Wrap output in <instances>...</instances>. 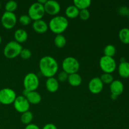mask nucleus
Instances as JSON below:
<instances>
[{"mask_svg":"<svg viewBox=\"0 0 129 129\" xmlns=\"http://www.w3.org/2000/svg\"><path fill=\"white\" fill-rule=\"evenodd\" d=\"M39 69L40 73L46 78L54 77L59 69V65L56 59L50 55L42 57L39 60Z\"/></svg>","mask_w":129,"mask_h":129,"instance_id":"f257e3e1","label":"nucleus"},{"mask_svg":"<svg viewBox=\"0 0 129 129\" xmlns=\"http://www.w3.org/2000/svg\"><path fill=\"white\" fill-rule=\"evenodd\" d=\"M48 26L52 32L59 35L66 30L69 26V21L65 16L57 15L49 21Z\"/></svg>","mask_w":129,"mask_h":129,"instance_id":"f03ea898","label":"nucleus"},{"mask_svg":"<svg viewBox=\"0 0 129 129\" xmlns=\"http://www.w3.org/2000/svg\"><path fill=\"white\" fill-rule=\"evenodd\" d=\"M23 49L21 44L16 41H10L6 44L3 49V54L5 57L12 59L20 55V52Z\"/></svg>","mask_w":129,"mask_h":129,"instance_id":"7ed1b4c3","label":"nucleus"},{"mask_svg":"<svg viewBox=\"0 0 129 129\" xmlns=\"http://www.w3.org/2000/svg\"><path fill=\"white\" fill-rule=\"evenodd\" d=\"M63 71L68 74L77 73L80 68V64L78 59L73 57H67L62 62Z\"/></svg>","mask_w":129,"mask_h":129,"instance_id":"20e7f679","label":"nucleus"},{"mask_svg":"<svg viewBox=\"0 0 129 129\" xmlns=\"http://www.w3.org/2000/svg\"><path fill=\"white\" fill-rule=\"evenodd\" d=\"M39 77L34 73H28L23 79L24 90L27 92L36 91L39 88Z\"/></svg>","mask_w":129,"mask_h":129,"instance_id":"39448f33","label":"nucleus"},{"mask_svg":"<svg viewBox=\"0 0 129 129\" xmlns=\"http://www.w3.org/2000/svg\"><path fill=\"white\" fill-rule=\"evenodd\" d=\"M45 14L44 5H41L37 1L31 4L28 10V15L30 16L31 20H34V21L42 20Z\"/></svg>","mask_w":129,"mask_h":129,"instance_id":"423d86ee","label":"nucleus"},{"mask_svg":"<svg viewBox=\"0 0 129 129\" xmlns=\"http://www.w3.org/2000/svg\"><path fill=\"white\" fill-rule=\"evenodd\" d=\"M99 64L103 73L112 74L117 69V62L113 57L103 55L100 59Z\"/></svg>","mask_w":129,"mask_h":129,"instance_id":"0eeeda50","label":"nucleus"},{"mask_svg":"<svg viewBox=\"0 0 129 129\" xmlns=\"http://www.w3.org/2000/svg\"><path fill=\"white\" fill-rule=\"evenodd\" d=\"M16 94L11 88H5L0 90V103L5 105H8L14 103L16 98Z\"/></svg>","mask_w":129,"mask_h":129,"instance_id":"6e6552de","label":"nucleus"},{"mask_svg":"<svg viewBox=\"0 0 129 129\" xmlns=\"http://www.w3.org/2000/svg\"><path fill=\"white\" fill-rule=\"evenodd\" d=\"M1 25L5 28L10 30L16 25L17 22V18L14 13L5 11L1 16Z\"/></svg>","mask_w":129,"mask_h":129,"instance_id":"1a4fd4ad","label":"nucleus"},{"mask_svg":"<svg viewBox=\"0 0 129 129\" xmlns=\"http://www.w3.org/2000/svg\"><path fill=\"white\" fill-rule=\"evenodd\" d=\"M13 106L16 112L23 113L24 112L29 111L30 104L28 102L25 96H24L23 95H21L16 96L13 103Z\"/></svg>","mask_w":129,"mask_h":129,"instance_id":"9d476101","label":"nucleus"},{"mask_svg":"<svg viewBox=\"0 0 129 129\" xmlns=\"http://www.w3.org/2000/svg\"><path fill=\"white\" fill-rule=\"evenodd\" d=\"M44 6L45 13L51 16H55L60 11V4L54 0H47Z\"/></svg>","mask_w":129,"mask_h":129,"instance_id":"9b49d317","label":"nucleus"},{"mask_svg":"<svg viewBox=\"0 0 129 129\" xmlns=\"http://www.w3.org/2000/svg\"><path fill=\"white\" fill-rule=\"evenodd\" d=\"M103 83L99 77L92 78L88 84V89L91 93L94 94H99L103 89Z\"/></svg>","mask_w":129,"mask_h":129,"instance_id":"f8f14e48","label":"nucleus"},{"mask_svg":"<svg viewBox=\"0 0 129 129\" xmlns=\"http://www.w3.org/2000/svg\"><path fill=\"white\" fill-rule=\"evenodd\" d=\"M23 96H25V98H26L30 104L37 105L41 102V95L39 92L36 91L27 92L25 90H23Z\"/></svg>","mask_w":129,"mask_h":129,"instance_id":"ddd939ff","label":"nucleus"},{"mask_svg":"<svg viewBox=\"0 0 129 129\" xmlns=\"http://www.w3.org/2000/svg\"><path fill=\"white\" fill-rule=\"evenodd\" d=\"M110 90L111 94L118 96L122 94L124 90L123 83L118 79L113 80V82L110 84Z\"/></svg>","mask_w":129,"mask_h":129,"instance_id":"4468645a","label":"nucleus"},{"mask_svg":"<svg viewBox=\"0 0 129 129\" xmlns=\"http://www.w3.org/2000/svg\"><path fill=\"white\" fill-rule=\"evenodd\" d=\"M32 28L34 31L38 34H44L49 29V26L48 24L42 19L34 21L32 23Z\"/></svg>","mask_w":129,"mask_h":129,"instance_id":"2eb2a0df","label":"nucleus"},{"mask_svg":"<svg viewBox=\"0 0 129 129\" xmlns=\"http://www.w3.org/2000/svg\"><path fill=\"white\" fill-rule=\"evenodd\" d=\"M47 90L50 93H55L59 89V82L54 77L47 78L45 83Z\"/></svg>","mask_w":129,"mask_h":129,"instance_id":"dca6fc26","label":"nucleus"},{"mask_svg":"<svg viewBox=\"0 0 129 129\" xmlns=\"http://www.w3.org/2000/svg\"><path fill=\"white\" fill-rule=\"evenodd\" d=\"M28 33L26 30L22 28L17 29L14 33V38H15V41L19 44L24 43L28 39Z\"/></svg>","mask_w":129,"mask_h":129,"instance_id":"f3484780","label":"nucleus"},{"mask_svg":"<svg viewBox=\"0 0 129 129\" xmlns=\"http://www.w3.org/2000/svg\"><path fill=\"white\" fill-rule=\"evenodd\" d=\"M118 73L121 78L127 79L129 78V62L127 61L120 62L118 66Z\"/></svg>","mask_w":129,"mask_h":129,"instance_id":"a211bd4d","label":"nucleus"},{"mask_svg":"<svg viewBox=\"0 0 129 129\" xmlns=\"http://www.w3.org/2000/svg\"><path fill=\"white\" fill-rule=\"evenodd\" d=\"M68 81L71 86L74 87L79 86L82 83V78L80 74L77 73L69 74L68 76Z\"/></svg>","mask_w":129,"mask_h":129,"instance_id":"6ab92c4d","label":"nucleus"},{"mask_svg":"<svg viewBox=\"0 0 129 129\" xmlns=\"http://www.w3.org/2000/svg\"><path fill=\"white\" fill-rule=\"evenodd\" d=\"M65 14L68 18H76L79 16V10L74 5H71L66 8Z\"/></svg>","mask_w":129,"mask_h":129,"instance_id":"aec40b11","label":"nucleus"},{"mask_svg":"<svg viewBox=\"0 0 129 129\" xmlns=\"http://www.w3.org/2000/svg\"><path fill=\"white\" fill-rule=\"evenodd\" d=\"M118 38L119 40L123 44L128 45L129 44V28H123L118 32Z\"/></svg>","mask_w":129,"mask_h":129,"instance_id":"412c9836","label":"nucleus"},{"mask_svg":"<svg viewBox=\"0 0 129 129\" xmlns=\"http://www.w3.org/2000/svg\"><path fill=\"white\" fill-rule=\"evenodd\" d=\"M74 5L80 11L82 10L88 9L91 5V0H74L73 1Z\"/></svg>","mask_w":129,"mask_h":129,"instance_id":"4be33fe9","label":"nucleus"},{"mask_svg":"<svg viewBox=\"0 0 129 129\" xmlns=\"http://www.w3.org/2000/svg\"><path fill=\"white\" fill-rule=\"evenodd\" d=\"M33 118H34L33 113L30 111H27V112L21 113L20 119H21V123L27 125L31 123L33 120Z\"/></svg>","mask_w":129,"mask_h":129,"instance_id":"5701e85b","label":"nucleus"},{"mask_svg":"<svg viewBox=\"0 0 129 129\" xmlns=\"http://www.w3.org/2000/svg\"><path fill=\"white\" fill-rule=\"evenodd\" d=\"M54 44L58 48H63L66 44V39L62 34L56 35L54 38Z\"/></svg>","mask_w":129,"mask_h":129,"instance_id":"b1692460","label":"nucleus"},{"mask_svg":"<svg viewBox=\"0 0 129 129\" xmlns=\"http://www.w3.org/2000/svg\"><path fill=\"white\" fill-rule=\"evenodd\" d=\"M116 52H117V50H116L115 47L112 44H108V45H106L105 47L104 48L103 54L105 56L113 57L114 55H115Z\"/></svg>","mask_w":129,"mask_h":129,"instance_id":"393cba45","label":"nucleus"},{"mask_svg":"<svg viewBox=\"0 0 129 129\" xmlns=\"http://www.w3.org/2000/svg\"><path fill=\"white\" fill-rule=\"evenodd\" d=\"M18 8V4L15 1H9L5 5V10L7 12L14 13Z\"/></svg>","mask_w":129,"mask_h":129,"instance_id":"a878e982","label":"nucleus"},{"mask_svg":"<svg viewBox=\"0 0 129 129\" xmlns=\"http://www.w3.org/2000/svg\"><path fill=\"white\" fill-rule=\"evenodd\" d=\"M100 78L103 82V84H110L114 80L112 74H109V73H103Z\"/></svg>","mask_w":129,"mask_h":129,"instance_id":"bb28decb","label":"nucleus"},{"mask_svg":"<svg viewBox=\"0 0 129 129\" xmlns=\"http://www.w3.org/2000/svg\"><path fill=\"white\" fill-rule=\"evenodd\" d=\"M32 20L28 15H22L19 18V22L23 26H26L31 22Z\"/></svg>","mask_w":129,"mask_h":129,"instance_id":"cd10ccee","label":"nucleus"},{"mask_svg":"<svg viewBox=\"0 0 129 129\" xmlns=\"http://www.w3.org/2000/svg\"><path fill=\"white\" fill-rule=\"evenodd\" d=\"M20 56L23 60H27L31 57V52L30 49H27V48H24V49L23 48L20 54Z\"/></svg>","mask_w":129,"mask_h":129,"instance_id":"c85d7f7f","label":"nucleus"},{"mask_svg":"<svg viewBox=\"0 0 129 129\" xmlns=\"http://www.w3.org/2000/svg\"><path fill=\"white\" fill-rule=\"evenodd\" d=\"M79 16L83 21L88 20L89 18V17H90V12H89V11L88 9L80 10L79 11Z\"/></svg>","mask_w":129,"mask_h":129,"instance_id":"c756f323","label":"nucleus"},{"mask_svg":"<svg viewBox=\"0 0 129 129\" xmlns=\"http://www.w3.org/2000/svg\"><path fill=\"white\" fill-rule=\"evenodd\" d=\"M118 13L122 16H127L129 15V8L126 6H122L118 8Z\"/></svg>","mask_w":129,"mask_h":129,"instance_id":"7c9ffc66","label":"nucleus"},{"mask_svg":"<svg viewBox=\"0 0 129 129\" xmlns=\"http://www.w3.org/2000/svg\"><path fill=\"white\" fill-rule=\"evenodd\" d=\"M68 76H69V74H68V73L62 71L61 72H60V73L58 74L57 79L59 82H64L66 81H68Z\"/></svg>","mask_w":129,"mask_h":129,"instance_id":"2f4dec72","label":"nucleus"},{"mask_svg":"<svg viewBox=\"0 0 129 129\" xmlns=\"http://www.w3.org/2000/svg\"><path fill=\"white\" fill-rule=\"evenodd\" d=\"M42 129H57V127L54 123H49L45 124Z\"/></svg>","mask_w":129,"mask_h":129,"instance_id":"473e14b6","label":"nucleus"},{"mask_svg":"<svg viewBox=\"0 0 129 129\" xmlns=\"http://www.w3.org/2000/svg\"><path fill=\"white\" fill-rule=\"evenodd\" d=\"M25 129H40L39 126L34 123H30L25 127Z\"/></svg>","mask_w":129,"mask_h":129,"instance_id":"72a5a7b5","label":"nucleus"},{"mask_svg":"<svg viewBox=\"0 0 129 129\" xmlns=\"http://www.w3.org/2000/svg\"><path fill=\"white\" fill-rule=\"evenodd\" d=\"M110 97L111 98H112V100H117V98H118V96H117L115 95H113V94H111Z\"/></svg>","mask_w":129,"mask_h":129,"instance_id":"f704fd0d","label":"nucleus"},{"mask_svg":"<svg viewBox=\"0 0 129 129\" xmlns=\"http://www.w3.org/2000/svg\"><path fill=\"white\" fill-rule=\"evenodd\" d=\"M125 61H126V60H125V59L124 57H122L120 59V62H125Z\"/></svg>","mask_w":129,"mask_h":129,"instance_id":"c9c22d12","label":"nucleus"},{"mask_svg":"<svg viewBox=\"0 0 129 129\" xmlns=\"http://www.w3.org/2000/svg\"><path fill=\"white\" fill-rule=\"evenodd\" d=\"M1 42H2V38H1V35H0V45H1Z\"/></svg>","mask_w":129,"mask_h":129,"instance_id":"e433bc0d","label":"nucleus"},{"mask_svg":"<svg viewBox=\"0 0 129 129\" xmlns=\"http://www.w3.org/2000/svg\"><path fill=\"white\" fill-rule=\"evenodd\" d=\"M1 3H0V9H1Z\"/></svg>","mask_w":129,"mask_h":129,"instance_id":"4c0bfd02","label":"nucleus"},{"mask_svg":"<svg viewBox=\"0 0 129 129\" xmlns=\"http://www.w3.org/2000/svg\"><path fill=\"white\" fill-rule=\"evenodd\" d=\"M125 129H128V128H125Z\"/></svg>","mask_w":129,"mask_h":129,"instance_id":"58836bf2","label":"nucleus"},{"mask_svg":"<svg viewBox=\"0 0 129 129\" xmlns=\"http://www.w3.org/2000/svg\"><path fill=\"white\" fill-rule=\"evenodd\" d=\"M128 16H129V15H128Z\"/></svg>","mask_w":129,"mask_h":129,"instance_id":"ea45409f","label":"nucleus"}]
</instances>
